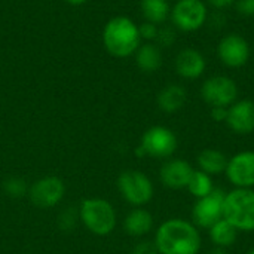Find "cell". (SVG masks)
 <instances>
[{"instance_id":"14","label":"cell","mask_w":254,"mask_h":254,"mask_svg":"<svg viewBox=\"0 0 254 254\" xmlns=\"http://www.w3.org/2000/svg\"><path fill=\"white\" fill-rule=\"evenodd\" d=\"M193 167L185 159H168L162 164L159 170L161 183L168 189H186Z\"/></svg>"},{"instance_id":"31","label":"cell","mask_w":254,"mask_h":254,"mask_svg":"<svg viewBox=\"0 0 254 254\" xmlns=\"http://www.w3.org/2000/svg\"><path fill=\"white\" fill-rule=\"evenodd\" d=\"M64 1L68 3V4H73V6H79V4H83L88 0H64Z\"/></svg>"},{"instance_id":"18","label":"cell","mask_w":254,"mask_h":254,"mask_svg":"<svg viewBox=\"0 0 254 254\" xmlns=\"http://www.w3.org/2000/svg\"><path fill=\"white\" fill-rule=\"evenodd\" d=\"M186 89L180 85H168L158 94V106L165 113L179 112L186 103Z\"/></svg>"},{"instance_id":"32","label":"cell","mask_w":254,"mask_h":254,"mask_svg":"<svg viewBox=\"0 0 254 254\" xmlns=\"http://www.w3.org/2000/svg\"><path fill=\"white\" fill-rule=\"evenodd\" d=\"M211 254H228V252L225 250V249H214Z\"/></svg>"},{"instance_id":"21","label":"cell","mask_w":254,"mask_h":254,"mask_svg":"<svg viewBox=\"0 0 254 254\" xmlns=\"http://www.w3.org/2000/svg\"><path fill=\"white\" fill-rule=\"evenodd\" d=\"M140 6L144 19L156 25L164 24L171 15V7L168 0H141Z\"/></svg>"},{"instance_id":"15","label":"cell","mask_w":254,"mask_h":254,"mask_svg":"<svg viewBox=\"0 0 254 254\" xmlns=\"http://www.w3.org/2000/svg\"><path fill=\"white\" fill-rule=\"evenodd\" d=\"M205 67L207 63L204 55L193 48H186L176 57V71L183 79L192 80L201 77L205 71Z\"/></svg>"},{"instance_id":"13","label":"cell","mask_w":254,"mask_h":254,"mask_svg":"<svg viewBox=\"0 0 254 254\" xmlns=\"http://www.w3.org/2000/svg\"><path fill=\"white\" fill-rule=\"evenodd\" d=\"M226 125L235 134H252L254 131V101L237 100L228 107Z\"/></svg>"},{"instance_id":"23","label":"cell","mask_w":254,"mask_h":254,"mask_svg":"<svg viewBox=\"0 0 254 254\" xmlns=\"http://www.w3.org/2000/svg\"><path fill=\"white\" fill-rule=\"evenodd\" d=\"M4 190L12 198H21L27 192V185H25L24 180L12 177V179H7L4 182Z\"/></svg>"},{"instance_id":"8","label":"cell","mask_w":254,"mask_h":254,"mask_svg":"<svg viewBox=\"0 0 254 254\" xmlns=\"http://www.w3.org/2000/svg\"><path fill=\"white\" fill-rule=\"evenodd\" d=\"M226 192L214 188V190L195 201L192 207V223L196 228L210 229L214 223L223 219V204H225Z\"/></svg>"},{"instance_id":"5","label":"cell","mask_w":254,"mask_h":254,"mask_svg":"<svg viewBox=\"0 0 254 254\" xmlns=\"http://www.w3.org/2000/svg\"><path fill=\"white\" fill-rule=\"evenodd\" d=\"M176 150H177L176 134L167 127L155 125L143 134L141 143L137 147L135 153L138 156L167 159V158H171Z\"/></svg>"},{"instance_id":"29","label":"cell","mask_w":254,"mask_h":254,"mask_svg":"<svg viewBox=\"0 0 254 254\" xmlns=\"http://www.w3.org/2000/svg\"><path fill=\"white\" fill-rule=\"evenodd\" d=\"M211 118L216 122H226L228 107H211Z\"/></svg>"},{"instance_id":"28","label":"cell","mask_w":254,"mask_h":254,"mask_svg":"<svg viewBox=\"0 0 254 254\" xmlns=\"http://www.w3.org/2000/svg\"><path fill=\"white\" fill-rule=\"evenodd\" d=\"M79 217V214H71V211L68 210V211H64L63 214H61V217H60V220H58V223H60V226L61 228H64V229H70V228H73L74 226V222H76V219Z\"/></svg>"},{"instance_id":"22","label":"cell","mask_w":254,"mask_h":254,"mask_svg":"<svg viewBox=\"0 0 254 254\" xmlns=\"http://www.w3.org/2000/svg\"><path fill=\"white\" fill-rule=\"evenodd\" d=\"M186 189L189 190V193L192 196H195L196 199L204 198L207 195H210L214 190V183H213V177L205 174L201 170H193L190 180L186 186Z\"/></svg>"},{"instance_id":"20","label":"cell","mask_w":254,"mask_h":254,"mask_svg":"<svg viewBox=\"0 0 254 254\" xmlns=\"http://www.w3.org/2000/svg\"><path fill=\"white\" fill-rule=\"evenodd\" d=\"M208 232H210V240L216 246V249H225V250L234 246L238 237V231L226 219H220L208 229Z\"/></svg>"},{"instance_id":"9","label":"cell","mask_w":254,"mask_h":254,"mask_svg":"<svg viewBox=\"0 0 254 254\" xmlns=\"http://www.w3.org/2000/svg\"><path fill=\"white\" fill-rule=\"evenodd\" d=\"M170 16L179 30L189 33L199 30L207 22L208 10L202 0H177Z\"/></svg>"},{"instance_id":"30","label":"cell","mask_w":254,"mask_h":254,"mask_svg":"<svg viewBox=\"0 0 254 254\" xmlns=\"http://www.w3.org/2000/svg\"><path fill=\"white\" fill-rule=\"evenodd\" d=\"M211 6L217 7V9H222V7H228L231 6L235 0H207Z\"/></svg>"},{"instance_id":"17","label":"cell","mask_w":254,"mask_h":254,"mask_svg":"<svg viewBox=\"0 0 254 254\" xmlns=\"http://www.w3.org/2000/svg\"><path fill=\"white\" fill-rule=\"evenodd\" d=\"M228 156L217 150V149H204L199 155H198V168L201 171H204L208 176H219L223 174L228 165Z\"/></svg>"},{"instance_id":"10","label":"cell","mask_w":254,"mask_h":254,"mask_svg":"<svg viewBox=\"0 0 254 254\" xmlns=\"http://www.w3.org/2000/svg\"><path fill=\"white\" fill-rule=\"evenodd\" d=\"M225 174L235 189H253L254 150H244L229 158Z\"/></svg>"},{"instance_id":"3","label":"cell","mask_w":254,"mask_h":254,"mask_svg":"<svg viewBox=\"0 0 254 254\" xmlns=\"http://www.w3.org/2000/svg\"><path fill=\"white\" fill-rule=\"evenodd\" d=\"M223 219L238 232H254V190L232 189L225 196Z\"/></svg>"},{"instance_id":"27","label":"cell","mask_w":254,"mask_h":254,"mask_svg":"<svg viewBox=\"0 0 254 254\" xmlns=\"http://www.w3.org/2000/svg\"><path fill=\"white\" fill-rule=\"evenodd\" d=\"M235 3L240 15L254 16V0H235Z\"/></svg>"},{"instance_id":"25","label":"cell","mask_w":254,"mask_h":254,"mask_svg":"<svg viewBox=\"0 0 254 254\" xmlns=\"http://www.w3.org/2000/svg\"><path fill=\"white\" fill-rule=\"evenodd\" d=\"M158 25L153 24V22H143L141 25H138V33H140V37L144 39V40H155L156 36H158Z\"/></svg>"},{"instance_id":"4","label":"cell","mask_w":254,"mask_h":254,"mask_svg":"<svg viewBox=\"0 0 254 254\" xmlns=\"http://www.w3.org/2000/svg\"><path fill=\"white\" fill-rule=\"evenodd\" d=\"M79 219L86 229L98 237H106L113 232L116 226V213L112 204L106 199L89 198L80 204Z\"/></svg>"},{"instance_id":"7","label":"cell","mask_w":254,"mask_h":254,"mask_svg":"<svg viewBox=\"0 0 254 254\" xmlns=\"http://www.w3.org/2000/svg\"><path fill=\"white\" fill-rule=\"evenodd\" d=\"M201 97L210 107H229L237 101L238 86L228 76H211L202 83Z\"/></svg>"},{"instance_id":"26","label":"cell","mask_w":254,"mask_h":254,"mask_svg":"<svg viewBox=\"0 0 254 254\" xmlns=\"http://www.w3.org/2000/svg\"><path fill=\"white\" fill-rule=\"evenodd\" d=\"M131 254H159L156 246L153 241H141L138 243L134 249H132V253Z\"/></svg>"},{"instance_id":"1","label":"cell","mask_w":254,"mask_h":254,"mask_svg":"<svg viewBox=\"0 0 254 254\" xmlns=\"http://www.w3.org/2000/svg\"><path fill=\"white\" fill-rule=\"evenodd\" d=\"M153 243L159 254H198L202 244L198 228L183 219L164 222L158 228Z\"/></svg>"},{"instance_id":"11","label":"cell","mask_w":254,"mask_h":254,"mask_svg":"<svg viewBox=\"0 0 254 254\" xmlns=\"http://www.w3.org/2000/svg\"><path fill=\"white\" fill-rule=\"evenodd\" d=\"M217 57L226 67L240 68L250 58V45L237 33L226 34L217 45Z\"/></svg>"},{"instance_id":"16","label":"cell","mask_w":254,"mask_h":254,"mask_svg":"<svg viewBox=\"0 0 254 254\" xmlns=\"http://www.w3.org/2000/svg\"><path fill=\"white\" fill-rule=\"evenodd\" d=\"M124 228L131 237H144L153 228V216L144 208H134L127 214Z\"/></svg>"},{"instance_id":"6","label":"cell","mask_w":254,"mask_h":254,"mask_svg":"<svg viewBox=\"0 0 254 254\" xmlns=\"http://www.w3.org/2000/svg\"><path fill=\"white\" fill-rule=\"evenodd\" d=\"M118 189L122 198L135 207L146 205L155 193L152 180L141 171L127 170L118 177Z\"/></svg>"},{"instance_id":"19","label":"cell","mask_w":254,"mask_h":254,"mask_svg":"<svg viewBox=\"0 0 254 254\" xmlns=\"http://www.w3.org/2000/svg\"><path fill=\"white\" fill-rule=\"evenodd\" d=\"M135 63L144 73H153L162 65V54L158 45L144 43L135 51Z\"/></svg>"},{"instance_id":"24","label":"cell","mask_w":254,"mask_h":254,"mask_svg":"<svg viewBox=\"0 0 254 254\" xmlns=\"http://www.w3.org/2000/svg\"><path fill=\"white\" fill-rule=\"evenodd\" d=\"M155 40L158 42V46L168 48L176 42V33L170 27H162V28L158 30V36H156Z\"/></svg>"},{"instance_id":"2","label":"cell","mask_w":254,"mask_h":254,"mask_svg":"<svg viewBox=\"0 0 254 254\" xmlns=\"http://www.w3.org/2000/svg\"><path fill=\"white\" fill-rule=\"evenodd\" d=\"M141 43L138 25L128 16L112 18L103 30V45L116 58H127L135 54Z\"/></svg>"},{"instance_id":"12","label":"cell","mask_w":254,"mask_h":254,"mask_svg":"<svg viewBox=\"0 0 254 254\" xmlns=\"http://www.w3.org/2000/svg\"><path fill=\"white\" fill-rule=\"evenodd\" d=\"M65 188L61 179L49 176L37 180L28 189L30 201L39 208H52L55 207L64 196Z\"/></svg>"},{"instance_id":"33","label":"cell","mask_w":254,"mask_h":254,"mask_svg":"<svg viewBox=\"0 0 254 254\" xmlns=\"http://www.w3.org/2000/svg\"><path fill=\"white\" fill-rule=\"evenodd\" d=\"M247 254H254V249H252V250H249V252H247Z\"/></svg>"}]
</instances>
